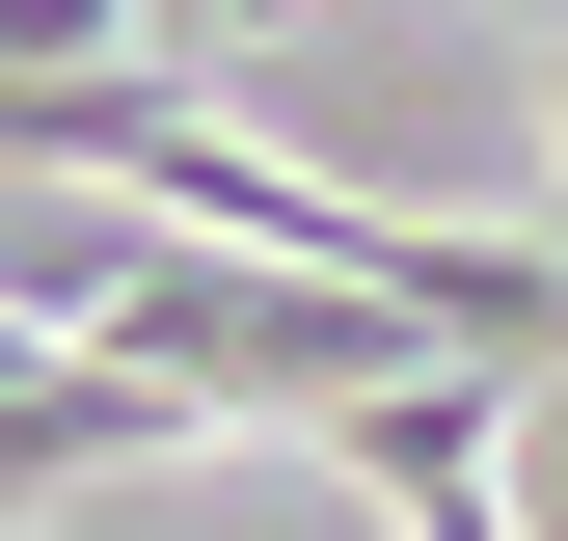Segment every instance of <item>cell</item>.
<instances>
[{
    "label": "cell",
    "instance_id": "obj_1",
    "mask_svg": "<svg viewBox=\"0 0 568 541\" xmlns=\"http://www.w3.org/2000/svg\"><path fill=\"white\" fill-rule=\"evenodd\" d=\"M515 433H541V379H406V406H352V488H379L406 541H541V488H515Z\"/></svg>",
    "mask_w": 568,
    "mask_h": 541
},
{
    "label": "cell",
    "instance_id": "obj_2",
    "mask_svg": "<svg viewBox=\"0 0 568 541\" xmlns=\"http://www.w3.org/2000/svg\"><path fill=\"white\" fill-rule=\"evenodd\" d=\"M190 406L163 379H109V353H28V488H82V460H163Z\"/></svg>",
    "mask_w": 568,
    "mask_h": 541
}]
</instances>
